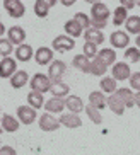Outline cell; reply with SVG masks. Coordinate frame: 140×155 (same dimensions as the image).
I'll use <instances>...</instances> for the list:
<instances>
[{
  "label": "cell",
  "mask_w": 140,
  "mask_h": 155,
  "mask_svg": "<svg viewBox=\"0 0 140 155\" xmlns=\"http://www.w3.org/2000/svg\"><path fill=\"white\" fill-rule=\"evenodd\" d=\"M63 29H65V32H67L70 38H79V36H82V28L77 24L75 19H72V21H67V22H65V26H63Z\"/></svg>",
  "instance_id": "obj_28"
},
{
  "label": "cell",
  "mask_w": 140,
  "mask_h": 155,
  "mask_svg": "<svg viewBox=\"0 0 140 155\" xmlns=\"http://www.w3.org/2000/svg\"><path fill=\"white\" fill-rule=\"evenodd\" d=\"M128 80H130V89H131V91H137V92H138V91H140V72L131 73Z\"/></svg>",
  "instance_id": "obj_38"
},
{
  "label": "cell",
  "mask_w": 140,
  "mask_h": 155,
  "mask_svg": "<svg viewBox=\"0 0 140 155\" xmlns=\"http://www.w3.org/2000/svg\"><path fill=\"white\" fill-rule=\"evenodd\" d=\"M114 94L123 101L125 107H133V106H135V94H133L131 89H125V87H123V89H116Z\"/></svg>",
  "instance_id": "obj_20"
},
{
  "label": "cell",
  "mask_w": 140,
  "mask_h": 155,
  "mask_svg": "<svg viewBox=\"0 0 140 155\" xmlns=\"http://www.w3.org/2000/svg\"><path fill=\"white\" fill-rule=\"evenodd\" d=\"M0 123H2L4 131H7V133L17 131L19 126H21V121H19L17 118H14L12 114H4V116H2V119H0Z\"/></svg>",
  "instance_id": "obj_17"
},
{
  "label": "cell",
  "mask_w": 140,
  "mask_h": 155,
  "mask_svg": "<svg viewBox=\"0 0 140 155\" xmlns=\"http://www.w3.org/2000/svg\"><path fill=\"white\" fill-rule=\"evenodd\" d=\"M135 43H137V48H138V50H140V34H138V36H137Z\"/></svg>",
  "instance_id": "obj_46"
},
{
  "label": "cell",
  "mask_w": 140,
  "mask_h": 155,
  "mask_svg": "<svg viewBox=\"0 0 140 155\" xmlns=\"http://www.w3.org/2000/svg\"><path fill=\"white\" fill-rule=\"evenodd\" d=\"M45 109H46V113H51V114H62L65 109V99H62V97H51L50 101L45 102Z\"/></svg>",
  "instance_id": "obj_13"
},
{
  "label": "cell",
  "mask_w": 140,
  "mask_h": 155,
  "mask_svg": "<svg viewBox=\"0 0 140 155\" xmlns=\"http://www.w3.org/2000/svg\"><path fill=\"white\" fill-rule=\"evenodd\" d=\"M118 89V84L113 77H103L101 78V91L106 94H114Z\"/></svg>",
  "instance_id": "obj_29"
},
{
  "label": "cell",
  "mask_w": 140,
  "mask_h": 155,
  "mask_svg": "<svg viewBox=\"0 0 140 155\" xmlns=\"http://www.w3.org/2000/svg\"><path fill=\"white\" fill-rule=\"evenodd\" d=\"M2 133H4V128H2V123H0V135H2Z\"/></svg>",
  "instance_id": "obj_47"
},
{
  "label": "cell",
  "mask_w": 140,
  "mask_h": 155,
  "mask_svg": "<svg viewBox=\"0 0 140 155\" xmlns=\"http://www.w3.org/2000/svg\"><path fill=\"white\" fill-rule=\"evenodd\" d=\"M120 5H121V7H125L127 10H130V9H133V7H135V0H120Z\"/></svg>",
  "instance_id": "obj_40"
},
{
  "label": "cell",
  "mask_w": 140,
  "mask_h": 155,
  "mask_svg": "<svg viewBox=\"0 0 140 155\" xmlns=\"http://www.w3.org/2000/svg\"><path fill=\"white\" fill-rule=\"evenodd\" d=\"M109 43L113 48H128L130 45V36H128V32H123V31H114L111 32V36H109Z\"/></svg>",
  "instance_id": "obj_10"
},
{
  "label": "cell",
  "mask_w": 140,
  "mask_h": 155,
  "mask_svg": "<svg viewBox=\"0 0 140 155\" xmlns=\"http://www.w3.org/2000/svg\"><path fill=\"white\" fill-rule=\"evenodd\" d=\"M72 65L75 67L77 70H80L82 73H89L90 70V58H87L84 53L82 55H75L72 60Z\"/></svg>",
  "instance_id": "obj_21"
},
{
  "label": "cell",
  "mask_w": 140,
  "mask_h": 155,
  "mask_svg": "<svg viewBox=\"0 0 140 155\" xmlns=\"http://www.w3.org/2000/svg\"><path fill=\"white\" fill-rule=\"evenodd\" d=\"M38 123H39V128L41 131H56L62 124H60V121L56 118H55L51 113H45L41 114V118L38 119Z\"/></svg>",
  "instance_id": "obj_9"
},
{
  "label": "cell",
  "mask_w": 140,
  "mask_h": 155,
  "mask_svg": "<svg viewBox=\"0 0 140 155\" xmlns=\"http://www.w3.org/2000/svg\"><path fill=\"white\" fill-rule=\"evenodd\" d=\"M27 104L34 107V109H41L45 106V97L41 92H36V91H31L27 94Z\"/></svg>",
  "instance_id": "obj_26"
},
{
  "label": "cell",
  "mask_w": 140,
  "mask_h": 155,
  "mask_svg": "<svg viewBox=\"0 0 140 155\" xmlns=\"http://www.w3.org/2000/svg\"><path fill=\"white\" fill-rule=\"evenodd\" d=\"M0 155H17V152L9 145H0Z\"/></svg>",
  "instance_id": "obj_39"
},
{
  "label": "cell",
  "mask_w": 140,
  "mask_h": 155,
  "mask_svg": "<svg viewBox=\"0 0 140 155\" xmlns=\"http://www.w3.org/2000/svg\"><path fill=\"white\" fill-rule=\"evenodd\" d=\"M50 92L53 94V97H65V96H68V85H67V84H63V82L51 84Z\"/></svg>",
  "instance_id": "obj_31"
},
{
  "label": "cell",
  "mask_w": 140,
  "mask_h": 155,
  "mask_svg": "<svg viewBox=\"0 0 140 155\" xmlns=\"http://www.w3.org/2000/svg\"><path fill=\"white\" fill-rule=\"evenodd\" d=\"M131 75L130 65L125 63V61H116L113 65V70H111V77L116 80V82H123V80H128Z\"/></svg>",
  "instance_id": "obj_7"
},
{
  "label": "cell",
  "mask_w": 140,
  "mask_h": 155,
  "mask_svg": "<svg viewBox=\"0 0 140 155\" xmlns=\"http://www.w3.org/2000/svg\"><path fill=\"white\" fill-rule=\"evenodd\" d=\"M84 111H86V114L89 116V119L94 124H101V123H103V116H101L99 109H96L94 106H90V104L86 106V107H84Z\"/></svg>",
  "instance_id": "obj_32"
},
{
  "label": "cell",
  "mask_w": 140,
  "mask_h": 155,
  "mask_svg": "<svg viewBox=\"0 0 140 155\" xmlns=\"http://www.w3.org/2000/svg\"><path fill=\"white\" fill-rule=\"evenodd\" d=\"M0 111H2V109H0Z\"/></svg>",
  "instance_id": "obj_49"
},
{
  "label": "cell",
  "mask_w": 140,
  "mask_h": 155,
  "mask_svg": "<svg viewBox=\"0 0 140 155\" xmlns=\"http://www.w3.org/2000/svg\"><path fill=\"white\" fill-rule=\"evenodd\" d=\"M60 2H62L65 7H72V5L75 4V0H60Z\"/></svg>",
  "instance_id": "obj_42"
},
{
  "label": "cell",
  "mask_w": 140,
  "mask_h": 155,
  "mask_svg": "<svg viewBox=\"0 0 140 155\" xmlns=\"http://www.w3.org/2000/svg\"><path fill=\"white\" fill-rule=\"evenodd\" d=\"M125 58L131 63H137L140 61V50L137 46H131V48H125Z\"/></svg>",
  "instance_id": "obj_34"
},
{
  "label": "cell",
  "mask_w": 140,
  "mask_h": 155,
  "mask_svg": "<svg viewBox=\"0 0 140 155\" xmlns=\"http://www.w3.org/2000/svg\"><path fill=\"white\" fill-rule=\"evenodd\" d=\"M125 28L130 34H140V15H128L127 21H125Z\"/></svg>",
  "instance_id": "obj_27"
},
{
  "label": "cell",
  "mask_w": 140,
  "mask_h": 155,
  "mask_svg": "<svg viewBox=\"0 0 140 155\" xmlns=\"http://www.w3.org/2000/svg\"><path fill=\"white\" fill-rule=\"evenodd\" d=\"M73 19L77 21V24H79L82 29L90 28V17L87 14H84V12H77V14L73 15Z\"/></svg>",
  "instance_id": "obj_36"
},
{
  "label": "cell",
  "mask_w": 140,
  "mask_h": 155,
  "mask_svg": "<svg viewBox=\"0 0 140 155\" xmlns=\"http://www.w3.org/2000/svg\"><path fill=\"white\" fill-rule=\"evenodd\" d=\"M73 48H75L73 38H70L68 34H60L53 39V48L51 50L58 51V53H67V51H72Z\"/></svg>",
  "instance_id": "obj_4"
},
{
  "label": "cell",
  "mask_w": 140,
  "mask_h": 155,
  "mask_svg": "<svg viewBox=\"0 0 140 155\" xmlns=\"http://www.w3.org/2000/svg\"><path fill=\"white\" fill-rule=\"evenodd\" d=\"M38 114H36V109L31 107V106H19L17 107V119L21 121V124H32L36 121Z\"/></svg>",
  "instance_id": "obj_8"
},
{
  "label": "cell",
  "mask_w": 140,
  "mask_h": 155,
  "mask_svg": "<svg viewBox=\"0 0 140 155\" xmlns=\"http://www.w3.org/2000/svg\"><path fill=\"white\" fill-rule=\"evenodd\" d=\"M108 19H109V9L106 7V4H103V2L92 4V7H90V28L103 31L108 26Z\"/></svg>",
  "instance_id": "obj_1"
},
{
  "label": "cell",
  "mask_w": 140,
  "mask_h": 155,
  "mask_svg": "<svg viewBox=\"0 0 140 155\" xmlns=\"http://www.w3.org/2000/svg\"><path fill=\"white\" fill-rule=\"evenodd\" d=\"M43 2H45V4L48 5V7H50V9H51V7H55V5L58 4V0H43Z\"/></svg>",
  "instance_id": "obj_41"
},
{
  "label": "cell",
  "mask_w": 140,
  "mask_h": 155,
  "mask_svg": "<svg viewBox=\"0 0 140 155\" xmlns=\"http://www.w3.org/2000/svg\"><path fill=\"white\" fill-rule=\"evenodd\" d=\"M135 5H138V7H140V0H135Z\"/></svg>",
  "instance_id": "obj_48"
},
{
  "label": "cell",
  "mask_w": 140,
  "mask_h": 155,
  "mask_svg": "<svg viewBox=\"0 0 140 155\" xmlns=\"http://www.w3.org/2000/svg\"><path fill=\"white\" fill-rule=\"evenodd\" d=\"M84 2H87V4L92 5V4H97V2H101V0H84Z\"/></svg>",
  "instance_id": "obj_45"
},
{
  "label": "cell",
  "mask_w": 140,
  "mask_h": 155,
  "mask_svg": "<svg viewBox=\"0 0 140 155\" xmlns=\"http://www.w3.org/2000/svg\"><path fill=\"white\" fill-rule=\"evenodd\" d=\"M27 78L29 77H27L26 70H17V72L10 77V85H12V89H22L27 84Z\"/></svg>",
  "instance_id": "obj_22"
},
{
  "label": "cell",
  "mask_w": 140,
  "mask_h": 155,
  "mask_svg": "<svg viewBox=\"0 0 140 155\" xmlns=\"http://www.w3.org/2000/svg\"><path fill=\"white\" fill-rule=\"evenodd\" d=\"M89 104L101 111V109H104V107L108 106V97L104 96L103 91H94V92L89 94Z\"/></svg>",
  "instance_id": "obj_15"
},
{
  "label": "cell",
  "mask_w": 140,
  "mask_h": 155,
  "mask_svg": "<svg viewBox=\"0 0 140 155\" xmlns=\"http://www.w3.org/2000/svg\"><path fill=\"white\" fill-rule=\"evenodd\" d=\"M34 60H36V63L41 65V67H45V65H50L53 61V50L51 48H46V46H41L34 51Z\"/></svg>",
  "instance_id": "obj_11"
},
{
  "label": "cell",
  "mask_w": 140,
  "mask_h": 155,
  "mask_svg": "<svg viewBox=\"0 0 140 155\" xmlns=\"http://www.w3.org/2000/svg\"><path fill=\"white\" fill-rule=\"evenodd\" d=\"M17 72V60L12 56H4L0 60V78H10Z\"/></svg>",
  "instance_id": "obj_5"
},
{
  "label": "cell",
  "mask_w": 140,
  "mask_h": 155,
  "mask_svg": "<svg viewBox=\"0 0 140 155\" xmlns=\"http://www.w3.org/2000/svg\"><path fill=\"white\" fill-rule=\"evenodd\" d=\"M108 106H109V109L113 111L114 114H118V116H121L123 113H125V104H123V101L120 99V97L116 96V94H111V96L108 97Z\"/></svg>",
  "instance_id": "obj_23"
},
{
  "label": "cell",
  "mask_w": 140,
  "mask_h": 155,
  "mask_svg": "<svg viewBox=\"0 0 140 155\" xmlns=\"http://www.w3.org/2000/svg\"><path fill=\"white\" fill-rule=\"evenodd\" d=\"M84 38H86V41L89 43H94V45H103L104 43V34L101 29H94V28H87L84 31Z\"/></svg>",
  "instance_id": "obj_19"
},
{
  "label": "cell",
  "mask_w": 140,
  "mask_h": 155,
  "mask_svg": "<svg viewBox=\"0 0 140 155\" xmlns=\"http://www.w3.org/2000/svg\"><path fill=\"white\" fill-rule=\"evenodd\" d=\"M34 56V50H32L31 45H27V43H22V45L17 46V50H15V60L17 61H29V60Z\"/></svg>",
  "instance_id": "obj_16"
},
{
  "label": "cell",
  "mask_w": 140,
  "mask_h": 155,
  "mask_svg": "<svg viewBox=\"0 0 140 155\" xmlns=\"http://www.w3.org/2000/svg\"><path fill=\"white\" fill-rule=\"evenodd\" d=\"M58 121H60V124L65 126V128H79V126H82L80 116L75 114V113H65V114H62Z\"/></svg>",
  "instance_id": "obj_14"
},
{
  "label": "cell",
  "mask_w": 140,
  "mask_h": 155,
  "mask_svg": "<svg viewBox=\"0 0 140 155\" xmlns=\"http://www.w3.org/2000/svg\"><path fill=\"white\" fill-rule=\"evenodd\" d=\"M48 12H50V7H48L43 0H36V2H34V14L39 19H45L46 15H48Z\"/></svg>",
  "instance_id": "obj_33"
},
{
  "label": "cell",
  "mask_w": 140,
  "mask_h": 155,
  "mask_svg": "<svg viewBox=\"0 0 140 155\" xmlns=\"http://www.w3.org/2000/svg\"><path fill=\"white\" fill-rule=\"evenodd\" d=\"M135 106H137V107L140 109V91L135 94Z\"/></svg>",
  "instance_id": "obj_43"
},
{
  "label": "cell",
  "mask_w": 140,
  "mask_h": 155,
  "mask_svg": "<svg viewBox=\"0 0 140 155\" xmlns=\"http://www.w3.org/2000/svg\"><path fill=\"white\" fill-rule=\"evenodd\" d=\"M106 72H108V67H106V65H104L97 56L90 60V70H89V73H92V75H96V77H104Z\"/></svg>",
  "instance_id": "obj_25"
},
{
  "label": "cell",
  "mask_w": 140,
  "mask_h": 155,
  "mask_svg": "<svg viewBox=\"0 0 140 155\" xmlns=\"http://www.w3.org/2000/svg\"><path fill=\"white\" fill-rule=\"evenodd\" d=\"M65 72H67V65H65V61H62V60H55V61H51L50 67H48V77H50L51 84L62 82Z\"/></svg>",
  "instance_id": "obj_3"
},
{
  "label": "cell",
  "mask_w": 140,
  "mask_h": 155,
  "mask_svg": "<svg viewBox=\"0 0 140 155\" xmlns=\"http://www.w3.org/2000/svg\"><path fill=\"white\" fill-rule=\"evenodd\" d=\"M97 58H99L106 67L116 63V53H114V50H111V48H104V50L97 51Z\"/></svg>",
  "instance_id": "obj_24"
},
{
  "label": "cell",
  "mask_w": 140,
  "mask_h": 155,
  "mask_svg": "<svg viewBox=\"0 0 140 155\" xmlns=\"http://www.w3.org/2000/svg\"><path fill=\"white\" fill-rule=\"evenodd\" d=\"M14 46L9 39H5V38H0V56H9L12 53Z\"/></svg>",
  "instance_id": "obj_37"
},
{
  "label": "cell",
  "mask_w": 140,
  "mask_h": 155,
  "mask_svg": "<svg viewBox=\"0 0 140 155\" xmlns=\"http://www.w3.org/2000/svg\"><path fill=\"white\" fill-rule=\"evenodd\" d=\"M4 32H5V26H4L2 22H0V38L4 36Z\"/></svg>",
  "instance_id": "obj_44"
},
{
  "label": "cell",
  "mask_w": 140,
  "mask_h": 155,
  "mask_svg": "<svg viewBox=\"0 0 140 155\" xmlns=\"http://www.w3.org/2000/svg\"><path fill=\"white\" fill-rule=\"evenodd\" d=\"M29 87H31V91L45 94V92H50L51 80H50L48 75H45V73H36V75H32L31 82H29Z\"/></svg>",
  "instance_id": "obj_2"
},
{
  "label": "cell",
  "mask_w": 140,
  "mask_h": 155,
  "mask_svg": "<svg viewBox=\"0 0 140 155\" xmlns=\"http://www.w3.org/2000/svg\"><path fill=\"white\" fill-rule=\"evenodd\" d=\"M7 39H9L12 45H22L24 39H26V31H24L21 26H12V28L7 29Z\"/></svg>",
  "instance_id": "obj_12"
},
{
  "label": "cell",
  "mask_w": 140,
  "mask_h": 155,
  "mask_svg": "<svg viewBox=\"0 0 140 155\" xmlns=\"http://www.w3.org/2000/svg\"><path fill=\"white\" fill-rule=\"evenodd\" d=\"M65 107H67L70 113L80 114L86 106H84V102H82V99L79 96H68L67 99H65Z\"/></svg>",
  "instance_id": "obj_18"
},
{
  "label": "cell",
  "mask_w": 140,
  "mask_h": 155,
  "mask_svg": "<svg viewBox=\"0 0 140 155\" xmlns=\"http://www.w3.org/2000/svg\"><path fill=\"white\" fill-rule=\"evenodd\" d=\"M82 51H84V55H86L87 58H96V56H97V45L86 41L84 46H82Z\"/></svg>",
  "instance_id": "obj_35"
},
{
  "label": "cell",
  "mask_w": 140,
  "mask_h": 155,
  "mask_svg": "<svg viewBox=\"0 0 140 155\" xmlns=\"http://www.w3.org/2000/svg\"><path fill=\"white\" fill-rule=\"evenodd\" d=\"M127 17H128V10L120 5V7L114 9V12H113V24L114 26H123L125 21H127Z\"/></svg>",
  "instance_id": "obj_30"
},
{
  "label": "cell",
  "mask_w": 140,
  "mask_h": 155,
  "mask_svg": "<svg viewBox=\"0 0 140 155\" xmlns=\"http://www.w3.org/2000/svg\"><path fill=\"white\" fill-rule=\"evenodd\" d=\"M4 9L14 19H21L26 14V7L21 0H4Z\"/></svg>",
  "instance_id": "obj_6"
}]
</instances>
